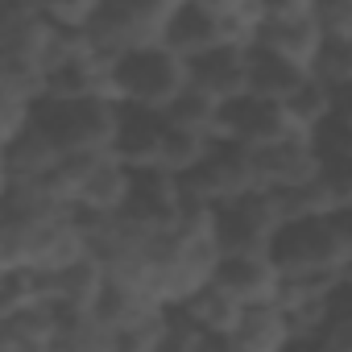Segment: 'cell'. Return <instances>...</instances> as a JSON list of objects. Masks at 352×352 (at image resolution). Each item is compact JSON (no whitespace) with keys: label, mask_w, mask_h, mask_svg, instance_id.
Listing matches in <instances>:
<instances>
[{"label":"cell","mask_w":352,"mask_h":352,"mask_svg":"<svg viewBox=\"0 0 352 352\" xmlns=\"http://www.w3.org/2000/svg\"><path fill=\"white\" fill-rule=\"evenodd\" d=\"M270 261L278 265L282 282L294 278L352 282V212L282 224L270 245Z\"/></svg>","instance_id":"obj_1"},{"label":"cell","mask_w":352,"mask_h":352,"mask_svg":"<svg viewBox=\"0 0 352 352\" xmlns=\"http://www.w3.org/2000/svg\"><path fill=\"white\" fill-rule=\"evenodd\" d=\"M34 124L58 145L63 157H100V153H112L120 104L96 100V96H75V100L42 96L34 104Z\"/></svg>","instance_id":"obj_2"},{"label":"cell","mask_w":352,"mask_h":352,"mask_svg":"<svg viewBox=\"0 0 352 352\" xmlns=\"http://www.w3.org/2000/svg\"><path fill=\"white\" fill-rule=\"evenodd\" d=\"M183 91H187V63L166 46L137 50L112 63V100L120 108L162 116Z\"/></svg>","instance_id":"obj_3"},{"label":"cell","mask_w":352,"mask_h":352,"mask_svg":"<svg viewBox=\"0 0 352 352\" xmlns=\"http://www.w3.org/2000/svg\"><path fill=\"white\" fill-rule=\"evenodd\" d=\"M170 17H174L170 0H104L87 34V46L112 63L137 50H157L166 46Z\"/></svg>","instance_id":"obj_4"},{"label":"cell","mask_w":352,"mask_h":352,"mask_svg":"<svg viewBox=\"0 0 352 352\" xmlns=\"http://www.w3.org/2000/svg\"><path fill=\"white\" fill-rule=\"evenodd\" d=\"M179 183H183V199L187 204L216 212V208H228V204L261 191V174H257L253 149L232 145V141H216L208 149V157Z\"/></svg>","instance_id":"obj_5"},{"label":"cell","mask_w":352,"mask_h":352,"mask_svg":"<svg viewBox=\"0 0 352 352\" xmlns=\"http://www.w3.org/2000/svg\"><path fill=\"white\" fill-rule=\"evenodd\" d=\"M278 228H282V204L274 191H253V195L212 212V241H216L220 257L270 253Z\"/></svg>","instance_id":"obj_6"},{"label":"cell","mask_w":352,"mask_h":352,"mask_svg":"<svg viewBox=\"0 0 352 352\" xmlns=\"http://www.w3.org/2000/svg\"><path fill=\"white\" fill-rule=\"evenodd\" d=\"M104 290H108V270L91 253L67 270L38 274V302L58 315H91L96 302L104 298Z\"/></svg>","instance_id":"obj_7"},{"label":"cell","mask_w":352,"mask_h":352,"mask_svg":"<svg viewBox=\"0 0 352 352\" xmlns=\"http://www.w3.org/2000/svg\"><path fill=\"white\" fill-rule=\"evenodd\" d=\"M187 87H195L199 96H208L220 108L249 100V50L220 46V50L191 58L187 63Z\"/></svg>","instance_id":"obj_8"},{"label":"cell","mask_w":352,"mask_h":352,"mask_svg":"<svg viewBox=\"0 0 352 352\" xmlns=\"http://www.w3.org/2000/svg\"><path fill=\"white\" fill-rule=\"evenodd\" d=\"M253 157H257V174H261V191H274V195H294V191L311 187L323 170L311 137H290V141L253 149Z\"/></svg>","instance_id":"obj_9"},{"label":"cell","mask_w":352,"mask_h":352,"mask_svg":"<svg viewBox=\"0 0 352 352\" xmlns=\"http://www.w3.org/2000/svg\"><path fill=\"white\" fill-rule=\"evenodd\" d=\"M212 282L236 298L245 311L253 307H278V294H282V274L278 265L270 261V253H253V257H220Z\"/></svg>","instance_id":"obj_10"},{"label":"cell","mask_w":352,"mask_h":352,"mask_svg":"<svg viewBox=\"0 0 352 352\" xmlns=\"http://www.w3.org/2000/svg\"><path fill=\"white\" fill-rule=\"evenodd\" d=\"M183 208H187L183 183L170 179V174H162V170H149V174H133V195H129V208L120 216L166 232V228L179 224Z\"/></svg>","instance_id":"obj_11"},{"label":"cell","mask_w":352,"mask_h":352,"mask_svg":"<svg viewBox=\"0 0 352 352\" xmlns=\"http://www.w3.org/2000/svg\"><path fill=\"white\" fill-rule=\"evenodd\" d=\"M162 137H166V120H162V116L120 108V124H116L112 157H116L124 170H133V174H149V170H157Z\"/></svg>","instance_id":"obj_12"},{"label":"cell","mask_w":352,"mask_h":352,"mask_svg":"<svg viewBox=\"0 0 352 352\" xmlns=\"http://www.w3.org/2000/svg\"><path fill=\"white\" fill-rule=\"evenodd\" d=\"M319 46H323V38H319V30H315V13H311L307 21H265V17H261V34H257V42H253V50H265V54L290 63V67L302 71V75L311 71Z\"/></svg>","instance_id":"obj_13"},{"label":"cell","mask_w":352,"mask_h":352,"mask_svg":"<svg viewBox=\"0 0 352 352\" xmlns=\"http://www.w3.org/2000/svg\"><path fill=\"white\" fill-rule=\"evenodd\" d=\"M5 162H9V174H13V187H42L50 174L58 170L63 153H58V145H54L38 124H30V129L5 149Z\"/></svg>","instance_id":"obj_14"},{"label":"cell","mask_w":352,"mask_h":352,"mask_svg":"<svg viewBox=\"0 0 352 352\" xmlns=\"http://www.w3.org/2000/svg\"><path fill=\"white\" fill-rule=\"evenodd\" d=\"M228 340L236 344V352H294V331L278 307L245 311Z\"/></svg>","instance_id":"obj_15"},{"label":"cell","mask_w":352,"mask_h":352,"mask_svg":"<svg viewBox=\"0 0 352 352\" xmlns=\"http://www.w3.org/2000/svg\"><path fill=\"white\" fill-rule=\"evenodd\" d=\"M174 311H179L187 323H195L204 336H232L236 323H241V315H245V307L236 298H228L216 282H208L204 290H195L187 302H179Z\"/></svg>","instance_id":"obj_16"},{"label":"cell","mask_w":352,"mask_h":352,"mask_svg":"<svg viewBox=\"0 0 352 352\" xmlns=\"http://www.w3.org/2000/svg\"><path fill=\"white\" fill-rule=\"evenodd\" d=\"M302 83H307V75L294 71L290 63H282V58H274L265 50H249V100L290 104Z\"/></svg>","instance_id":"obj_17"},{"label":"cell","mask_w":352,"mask_h":352,"mask_svg":"<svg viewBox=\"0 0 352 352\" xmlns=\"http://www.w3.org/2000/svg\"><path fill=\"white\" fill-rule=\"evenodd\" d=\"M91 315H96L100 323H108L116 336H124V331H133V327H141V323L157 319V315H162V307H157L153 298H145V294L129 290V286L108 282V290H104V298L96 302V311H91Z\"/></svg>","instance_id":"obj_18"},{"label":"cell","mask_w":352,"mask_h":352,"mask_svg":"<svg viewBox=\"0 0 352 352\" xmlns=\"http://www.w3.org/2000/svg\"><path fill=\"white\" fill-rule=\"evenodd\" d=\"M220 116H224V108H220V104H212L208 96H199L195 87H187L179 100H174V104L162 112V120H166L170 129L191 133V137H204L208 145H216V141H220Z\"/></svg>","instance_id":"obj_19"},{"label":"cell","mask_w":352,"mask_h":352,"mask_svg":"<svg viewBox=\"0 0 352 352\" xmlns=\"http://www.w3.org/2000/svg\"><path fill=\"white\" fill-rule=\"evenodd\" d=\"M50 352H120V336L96 315H58Z\"/></svg>","instance_id":"obj_20"},{"label":"cell","mask_w":352,"mask_h":352,"mask_svg":"<svg viewBox=\"0 0 352 352\" xmlns=\"http://www.w3.org/2000/svg\"><path fill=\"white\" fill-rule=\"evenodd\" d=\"M307 79L331 96H352V42H323Z\"/></svg>","instance_id":"obj_21"},{"label":"cell","mask_w":352,"mask_h":352,"mask_svg":"<svg viewBox=\"0 0 352 352\" xmlns=\"http://www.w3.org/2000/svg\"><path fill=\"white\" fill-rule=\"evenodd\" d=\"M5 327H9V336L17 340L21 352H50L54 331H58V311H50V307L38 302V307L17 311L13 319H5Z\"/></svg>","instance_id":"obj_22"},{"label":"cell","mask_w":352,"mask_h":352,"mask_svg":"<svg viewBox=\"0 0 352 352\" xmlns=\"http://www.w3.org/2000/svg\"><path fill=\"white\" fill-rule=\"evenodd\" d=\"M208 141L204 137H191V133H179L166 124V137H162V157H157V170L170 174V179H187V174L208 157Z\"/></svg>","instance_id":"obj_23"},{"label":"cell","mask_w":352,"mask_h":352,"mask_svg":"<svg viewBox=\"0 0 352 352\" xmlns=\"http://www.w3.org/2000/svg\"><path fill=\"white\" fill-rule=\"evenodd\" d=\"M100 5H104V0H67V5H38V9H42L46 25L54 34H63L71 42H87L91 25L100 17Z\"/></svg>","instance_id":"obj_24"},{"label":"cell","mask_w":352,"mask_h":352,"mask_svg":"<svg viewBox=\"0 0 352 352\" xmlns=\"http://www.w3.org/2000/svg\"><path fill=\"white\" fill-rule=\"evenodd\" d=\"M315 30L323 42H352V0H315Z\"/></svg>","instance_id":"obj_25"},{"label":"cell","mask_w":352,"mask_h":352,"mask_svg":"<svg viewBox=\"0 0 352 352\" xmlns=\"http://www.w3.org/2000/svg\"><path fill=\"white\" fill-rule=\"evenodd\" d=\"M30 124H34V100L0 91V153H5Z\"/></svg>","instance_id":"obj_26"},{"label":"cell","mask_w":352,"mask_h":352,"mask_svg":"<svg viewBox=\"0 0 352 352\" xmlns=\"http://www.w3.org/2000/svg\"><path fill=\"white\" fill-rule=\"evenodd\" d=\"M204 331L195 327V323H187L179 311H170L166 315V331H162V344H157V352H204Z\"/></svg>","instance_id":"obj_27"},{"label":"cell","mask_w":352,"mask_h":352,"mask_svg":"<svg viewBox=\"0 0 352 352\" xmlns=\"http://www.w3.org/2000/svg\"><path fill=\"white\" fill-rule=\"evenodd\" d=\"M204 352H236V344L228 336H208L204 340Z\"/></svg>","instance_id":"obj_28"},{"label":"cell","mask_w":352,"mask_h":352,"mask_svg":"<svg viewBox=\"0 0 352 352\" xmlns=\"http://www.w3.org/2000/svg\"><path fill=\"white\" fill-rule=\"evenodd\" d=\"M9 191H13V174H9V162H5V153H0V204L9 199Z\"/></svg>","instance_id":"obj_29"},{"label":"cell","mask_w":352,"mask_h":352,"mask_svg":"<svg viewBox=\"0 0 352 352\" xmlns=\"http://www.w3.org/2000/svg\"><path fill=\"white\" fill-rule=\"evenodd\" d=\"M294 352H319L315 344H294Z\"/></svg>","instance_id":"obj_30"},{"label":"cell","mask_w":352,"mask_h":352,"mask_svg":"<svg viewBox=\"0 0 352 352\" xmlns=\"http://www.w3.org/2000/svg\"><path fill=\"white\" fill-rule=\"evenodd\" d=\"M0 9H5V5H0Z\"/></svg>","instance_id":"obj_31"}]
</instances>
